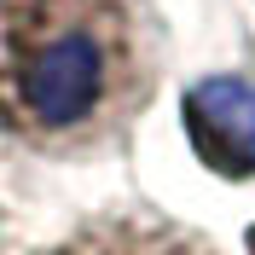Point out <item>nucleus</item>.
I'll return each mask as SVG.
<instances>
[{
	"instance_id": "f257e3e1",
	"label": "nucleus",
	"mask_w": 255,
	"mask_h": 255,
	"mask_svg": "<svg viewBox=\"0 0 255 255\" xmlns=\"http://www.w3.org/2000/svg\"><path fill=\"white\" fill-rule=\"evenodd\" d=\"M151 87L133 0H0V128L35 151H93Z\"/></svg>"
},
{
	"instance_id": "f03ea898",
	"label": "nucleus",
	"mask_w": 255,
	"mask_h": 255,
	"mask_svg": "<svg viewBox=\"0 0 255 255\" xmlns=\"http://www.w3.org/2000/svg\"><path fill=\"white\" fill-rule=\"evenodd\" d=\"M186 128L197 157L226 180L255 174V87L244 76H209L186 99Z\"/></svg>"
},
{
	"instance_id": "7ed1b4c3",
	"label": "nucleus",
	"mask_w": 255,
	"mask_h": 255,
	"mask_svg": "<svg viewBox=\"0 0 255 255\" xmlns=\"http://www.w3.org/2000/svg\"><path fill=\"white\" fill-rule=\"evenodd\" d=\"M52 255H215V250H203L180 226L145 221V215H116V221L81 226L76 238H64Z\"/></svg>"
}]
</instances>
